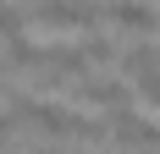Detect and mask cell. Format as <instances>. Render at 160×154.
<instances>
[{
	"instance_id": "cell-1",
	"label": "cell",
	"mask_w": 160,
	"mask_h": 154,
	"mask_svg": "<svg viewBox=\"0 0 160 154\" xmlns=\"http://www.w3.org/2000/svg\"><path fill=\"white\" fill-rule=\"evenodd\" d=\"M33 22L50 28V33H94L105 22V11L99 6H83V0H39L33 6Z\"/></svg>"
},
{
	"instance_id": "cell-2",
	"label": "cell",
	"mask_w": 160,
	"mask_h": 154,
	"mask_svg": "<svg viewBox=\"0 0 160 154\" xmlns=\"http://www.w3.org/2000/svg\"><path fill=\"white\" fill-rule=\"evenodd\" d=\"M72 99H78V105H94V110H105V116H116V110H127L132 88H127V77L88 72V77H78V83H72Z\"/></svg>"
},
{
	"instance_id": "cell-3",
	"label": "cell",
	"mask_w": 160,
	"mask_h": 154,
	"mask_svg": "<svg viewBox=\"0 0 160 154\" xmlns=\"http://www.w3.org/2000/svg\"><path fill=\"white\" fill-rule=\"evenodd\" d=\"M111 143L122 154H149V149H160V127L144 121V116H132V110H116L111 116Z\"/></svg>"
},
{
	"instance_id": "cell-4",
	"label": "cell",
	"mask_w": 160,
	"mask_h": 154,
	"mask_svg": "<svg viewBox=\"0 0 160 154\" xmlns=\"http://www.w3.org/2000/svg\"><path fill=\"white\" fill-rule=\"evenodd\" d=\"M105 22H111V28H122V33H155V28H160V17H155V6H149V0H111Z\"/></svg>"
},
{
	"instance_id": "cell-5",
	"label": "cell",
	"mask_w": 160,
	"mask_h": 154,
	"mask_svg": "<svg viewBox=\"0 0 160 154\" xmlns=\"http://www.w3.org/2000/svg\"><path fill=\"white\" fill-rule=\"evenodd\" d=\"M122 77H160V44H132L127 55H122Z\"/></svg>"
},
{
	"instance_id": "cell-6",
	"label": "cell",
	"mask_w": 160,
	"mask_h": 154,
	"mask_svg": "<svg viewBox=\"0 0 160 154\" xmlns=\"http://www.w3.org/2000/svg\"><path fill=\"white\" fill-rule=\"evenodd\" d=\"M22 22H28V11H17L11 0H0V39H6V44L22 39Z\"/></svg>"
},
{
	"instance_id": "cell-7",
	"label": "cell",
	"mask_w": 160,
	"mask_h": 154,
	"mask_svg": "<svg viewBox=\"0 0 160 154\" xmlns=\"http://www.w3.org/2000/svg\"><path fill=\"white\" fill-rule=\"evenodd\" d=\"M138 99L149 110H160V77H138Z\"/></svg>"
},
{
	"instance_id": "cell-8",
	"label": "cell",
	"mask_w": 160,
	"mask_h": 154,
	"mask_svg": "<svg viewBox=\"0 0 160 154\" xmlns=\"http://www.w3.org/2000/svg\"><path fill=\"white\" fill-rule=\"evenodd\" d=\"M11 127H17V116H11V110H0V138H11Z\"/></svg>"
},
{
	"instance_id": "cell-9",
	"label": "cell",
	"mask_w": 160,
	"mask_h": 154,
	"mask_svg": "<svg viewBox=\"0 0 160 154\" xmlns=\"http://www.w3.org/2000/svg\"><path fill=\"white\" fill-rule=\"evenodd\" d=\"M0 88H6V61H0Z\"/></svg>"
},
{
	"instance_id": "cell-10",
	"label": "cell",
	"mask_w": 160,
	"mask_h": 154,
	"mask_svg": "<svg viewBox=\"0 0 160 154\" xmlns=\"http://www.w3.org/2000/svg\"><path fill=\"white\" fill-rule=\"evenodd\" d=\"M6 149H11V138H0V154H6Z\"/></svg>"
},
{
	"instance_id": "cell-11",
	"label": "cell",
	"mask_w": 160,
	"mask_h": 154,
	"mask_svg": "<svg viewBox=\"0 0 160 154\" xmlns=\"http://www.w3.org/2000/svg\"><path fill=\"white\" fill-rule=\"evenodd\" d=\"M83 6H94V0H83Z\"/></svg>"
}]
</instances>
